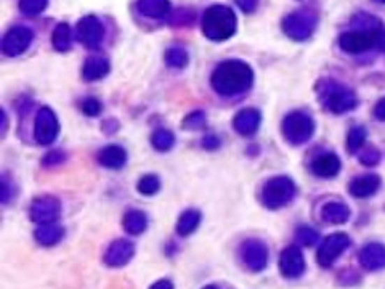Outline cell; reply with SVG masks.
I'll list each match as a JSON object with an SVG mask.
<instances>
[{
	"label": "cell",
	"mask_w": 385,
	"mask_h": 289,
	"mask_svg": "<svg viewBox=\"0 0 385 289\" xmlns=\"http://www.w3.org/2000/svg\"><path fill=\"white\" fill-rule=\"evenodd\" d=\"M252 71L242 61H225L215 69L212 85L221 95H235L251 87Z\"/></svg>",
	"instance_id": "6da1fadb"
},
{
	"label": "cell",
	"mask_w": 385,
	"mask_h": 289,
	"mask_svg": "<svg viewBox=\"0 0 385 289\" xmlns=\"http://www.w3.org/2000/svg\"><path fill=\"white\" fill-rule=\"evenodd\" d=\"M204 34L212 40H225L235 34L236 16L233 10L225 5H214L204 13Z\"/></svg>",
	"instance_id": "7a4b0ae2"
},
{
	"label": "cell",
	"mask_w": 385,
	"mask_h": 289,
	"mask_svg": "<svg viewBox=\"0 0 385 289\" xmlns=\"http://www.w3.org/2000/svg\"><path fill=\"white\" fill-rule=\"evenodd\" d=\"M294 193V184L289 179L278 177V179L268 181V185L263 188V202L270 209H278L287 205Z\"/></svg>",
	"instance_id": "3957f363"
},
{
	"label": "cell",
	"mask_w": 385,
	"mask_h": 289,
	"mask_svg": "<svg viewBox=\"0 0 385 289\" xmlns=\"http://www.w3.org/2000/svg\"><path fill=\"white\" fill-rule=\"evenodd\" d=\"M350 246V238L345 233H334L323 241L318 249V264L321 267H330L335 259Z\"/></svg>",
	"instance_id": "277c9868"
},
{
	"label": "cell",
	"mask_w": 385,
	"mask_h": 289,
	"mask_svg": "<svg viewBox=\"0 0 385 289\" xmlns=\"http://www.w3.org/2000/svg\"><path fill=\"white\" fill-rule=\"evenodd\" d=\"M284 133L292 143L307 142L313 133V121L303 112H294L286 117Z\"/></svg>",
	"instance_id": "5b68a950"
},
{
	"label": "cell",
	"mask_w": 385,
	"mask_h": 289,
	"mask_svg": "<svg viewBox=\"0 0 385 289\" xmlns=\"http://www.w3.org/2000/svg\"><path fill=\"white\" fill-rule=\"evenodd\" d=\"M379 31H351L340 36L339 45L344 52L361 53L376 44Z\"/></svg>",
	"instance_id": "8992f818"
},
{
	"label": "cell",
	"mask_w": 385,
	"mask_h": 289,
	"mask_svg": "<svg viewBox=\"0 0 385 289\" xmlns=\"http://www.w3.org/2000/svg\"><path fill=\"white\" fill-rule=\"evenodd\" d=\"M314 16L308 12H296L287 16L283 23L286 34L296 40H303L314 29Z\"/></svg>",
	"instance_id": "52a82bcc"
},
{
	"label": "cell",
	"mask_w": 385,
	"mask_h": 289,
	"mask_svg": "<svg viewBox=\"0 0 385 289\" xmlns=\"http://www.w3.org/2000/svg\"><path fill=\"white\" fill-rule=\"evenodd\" d=\"M242 260L249 270L260 272L267 267L268 262V251L262 241L259 239H249L242 244L241 251Z\"/></svg>",
	"instance_id": "ba28073f"
},
{
	"label": "cell",
	"mask_w": 385,
	"mask_h": 289,
	"mask_svg": "<svg viewBox=\"0 0 385 289\" xmlns=\"http://www.w3.org/2000/svg\"><path fill=\"white\" fill-rule=\"evenodd\" d=\"M324 103L334 112H345L355 108L356 98L354 92L347 90L342 85H329L326 94H324Z\"/></svg>",
	"instance_id": "9c48e42d"
},
{
	"label": "cell",
	"mask_w": 385,
	"mask_h": 289,
	"mask_svg": "<svg viewBox=\"0 0 385 289\" xmlns=\"http://www.w3.org/2000/svg\"><path fill=\"white\" fill-rule=\"evenodd\" d=\"M279 270L286 278H297L305 272V260L299 248L289 246L286 248L279 257Z\"/></svg>",
	"instance_id": "30bf717a"
},
{
	"label": "cell",
	"mask_w": 385,
	"mask_h": 289,
	"mask_svg": "<svg viewBox=\"0 0 385 289\" xmlns=\"http://www.w3.org/2000/svg\"><path fill=\"white\" fill-rule=\"evenodd\" d=\"M32 40V32L28 28H23V26H18V28H13L7 32L3 39V52L10 57H16L20 53H23L26 48L29 47Z\"/></svg>",
	"instance_id": "8fae6325"
},
{
	"label": "cell",
	"mask_w": 385,
	"mask_h": 289,
	"mask_svg": "<svg viewBox=\"0 0 385 289\" xmlns=\"http://www.w3.org/2000/svg\"><path fill=\"white\" fill-rule=\"evenodd\" d=\"M78 37L85 47L95 48L103 39V26L95 16H85L78 24Z\"/></svg>",
	"instance_id": "7c38bea8"
},
{
	"label": "cell",
	"mask_w": 385,
	"mask_h": 289,
	"mask_svg": "<svg viewBox=\"0 0 385 289\" xmlns=\"http://www.w3.org/2000/svg\"><path fill=\"white\" fill-rule=\"evenodd\" d=\"M59 217V205L52 200V198H43V200H37L31 209V218L36 223L45 225L57 222Z\"/></svg>",
	"instance_id": "4fadbf2b"
},
{
	"label": "cell",
	"mask_w": 385,
	"mask_h": 289,
	"mask_svg": "<svg viewBox=\"0 0 385 289\" xmlns=\"http://www.w3.org/2000/svg\"><path fill=\"white\" fill-rule=\"evenodd\" d=\"M58 132V124L55 119V114L50 110L43 108L39 116H37V122H36V135L37 140L41 143L47 144L55 140Z\"/></svg>",
	"instance_id": "5bb4252c"
},
{
	"label": "cell",
	"mask_w": 385,
	"mask_h": 289,
	"mask_svg": "<svg viewBox=\"0 0 385 289\" xmlns=\"http://www.w3.org/2000/svg\"><path fill=\"white\" fill-rule=\"evenodd\" d=\"M135 253L133 244L127 239H117L108 248L105 254V262L110 267H122L132 259Z\"/></svg>",
	"instance_id": "9a60e30c"
},
{
	"label": "cell",
	"mask_w": 385,
	"mask_h": 289,
	"mask_svg": "<svg viewBox=\"0 0 385 289\" xmlns=\"http://www.w3.org/2000/svg\"><path fill=\"white\" fill-rule=\"evenodd\" d=\"M360 262L366 270L385 269V246L384 244H368L361 249Z\"/></svg>",
	"instance_id": "2e32d148"
},
{
	"label": "cell",
	"mask_w": 385,
	"mask_h": 289,
	"mask_svg": "<svg viewBox=\"0 0 385 289\" xmlns=\"http://www.w3.org/2000/svg\"><path fill=\"white\" fill-rule=\"evenodd\" d=\"M379 185H381V179L377 175L368 174L351 181L350 193L356 198H368L379 190Z\"/></svg>",
	"instance_id": "e0dca14e"
},
{
	"label": "cell",
	"mask_w": 385,
	"mask_h": 289,
	"mask_svg": "<svg viewBox=\"0 0 385 289\" xmlns=\"http://www.w3.org/2000/svg\"><path fill=\"white\" fill-rule=\"evenodd\" d=\"M312 170L319 177H334L340 170V161L335 154H323L313 161Z\"/></svg>",
	"instance_id": "ac0fdd59"
},
{
	"label": "cell",
	"mask_w": 385,
	"mask_h": 289,
	"mask_svg": "<svg viewBox=\"0 0 385 289\" xmlns=\"http://www.w3.org/2000/svg\"><path fill=\"white\" fill-rule=\"evenodd\" d=\"M63 228L57 222L45 223L36 230V239L43 246H53L63 238Z\"/></svg>",
	"instance_id": "d6986e66"
},
{
	"label": "cell",
	"mask_w": 385,
	"mask_h": 289,
	"mask_svg": "<svg viewBox=\"0 0 385 289\" xmlns=\"http://www.w3.org/2000/svg\"><path fill=\"white\" fill-rule=\"evenodd\" d=\"M169 0H138V10L148 18H162L169 13Z\"/></svg>",
	"instance_id": "ffe728a7"
},
{
	"label": "cell",
	"mask_w": 385,
	"mask_h": 289,
	"mask_svg": "<svg viewBox=\"0 0 385 289\" xmlns=\"http://www.w3.org/2000/svg\"><path fill=\"white\" fill-rule=\"evenodd\" d=\"M321 217L328 223H344L349 221L350 211L342 202H329V205L323 207Z\"/></svg>",
	"instance_id": "44dd1931"
},
{
	"label": "cell",
	"mask_w": 385,
	"mask_h": 289,
	"mask_svg": "<svg viewBox=\"0 0 385 289\" xmlns=\"http://www.w3.org/2000/svg\"><path fill=\"white\" fill-rule=\"evenodd\" d=\"M110 71V64L103 57H90L84 64V77L95 80L105 76Z\"/></svg>",
	"instance_id": "7402d4cb"
},
{
	"label": "cell",
	"mask_w": 385,
	"mask_h": 289,
	"mask_svg": "<svg viewBox=\"0 0 385 289\" xmlns=\"http://www.w3.org/2000/svg\"><path fill=\"white\" fill-rule=\"evenodd\" d=\"M235 126L241 133L249 135V133H252L259 127V112L254 110H246L240 112V114L236 116Z\"/></svg>",
	"instance_id": "603a6c76"
},
{
	"label": "cell",
	"mask_w": 385,
	"mask_h": 289,
	"mask_svg": "<svg viewBox=\"0 0 385 289\" xmlns=\"http://www.w3.org/2000/svg\"><path fill=\"white\" fill-rule=\"evenodd\" d=\"M124 228L130 235H140L146 228V216L140 211H130L124 217Z\"/></svg>",
	"instance_id": "cb8c5ba5"
},
{
	"label": "cell",
	"mask_w": 385,
	"mask_h": 289,
	"mask_svg": "<svg viewBox=\"0 0 385 289\" xmlns=\"http://www.w3.org/2000/svg\"><path fill=\"white\" fill-rule=\"evenodd\" d=\"M100 163L108 168H121L126 163V153L119 147H108L100 153Z\"/></svg>",
	"instance_id": "d4e9b609"
},
{
	"label": "cell",
	"mask_w": 385,
	"mask_h": 289,
	"mask_svg": "<svg viewBox=\"0 0 385 289\" xmlns=\"http://www.w3.org/2000/svg\"><path fill=\"white\" fill-rule=\"evenodd\" d=\"M199 222H201V214L198 211H187L180 217V221H178V225H177L178 235H182V237H188L189 233L196 230Z\"/></svg>",
	"instance_id": "484cf974"
},
{
	"label": "cell",
	"mask_w": 385,
	"mask_h": 289,
	"mask_svg": "<svg viewBox=\"0 0 385 289\" xmlns=\"http://www.w3.org/2000/svg\"><path fill=\"white\" fill-rule=\"evenodd\" d=\"M53 45L57 50L66 52L71 48V29L68 24H58L53 32Z\"/></svg>",
	"instance_id": "4316f807"
},
{
	"label": "cell",
	"mask_w": 385,
	"mask_h": 289,
	"mask_svg": "<svg viewBox=\"0 0 385 289\" xmlns=\"http://www.w3.org/2000/svg\"><path fill=\"white\" fill-rule=\"evenodd\" d=\"M47 2L48 0H20V8L23 13L34 16L47 7Z\"/></svg>",
	"instance_id": "83f0119b"
},
{
	"label": "cell",
	"mask_w": 385,
	"mask_h": 289,
	"mask_svg": "<svg viewBox=\"0 0 385 289\" xmlns=\"http://www.w3.org/2000/svg\"><path fill=\"white\" fill-rule=\"evenodd\" d=\"M166 60H167V63L170 64V66L182 68L188 63V55H187V52L183 50V48H170V50L167 52Z\"/></svg>",
	"instance_id": "f1b7e54d"
},
{
	"label": "cell",
	"mask_w": 385,
	"mask_h": 289,
	"mask_svg": "<svg viewBox=\"0 0 385 289\" xmlns=\"http://www.w3.org/2000/svg\"><path fill=\"white\" fill-rule=\"evenodd\" d=\"M366 140V132L363 127L351 128L349 133V149L350 151H356L358 148H361V144Z\"/></svg>",
	"instance_id": "f546056e"
},
{
	"label": "cell",
	"mask_w": 385,
	"mask_h": 289,
	"mask_svg": "<svg viewBox=\"0 0 385 289\" xmlns=\"http://www.w3.org/2000/svg\"><path fill=\"white\" fill-rule=\"evenodd\" d=\"M297 239H299L300 244L303 246H313L318 239V233L308 227H302L297 230Z\"/></svg>",
	"instance_id": "4dcf8cb0"
},
{
	"label": "cell",
	"mask_w": 385,
	"mask_h": 289,
	"mask_svg": "<svg viewBox=\"0 0 385 289\" xmlns=\"http://www.w3.org/2000/svg\"><path fill=\"white\" fill-rule=\"evenodd\" d=\"M138 190L142 193H145V195H153V193H156L157 190H159V180H157L156 177H153V175L145 177V179L140 181Z\"/></svg>",
	"instance_id": "1f68e13d"
},
{
	"label": "cell",
	"mask_w": 385,
	"mask_h": 289,
	"mask_svg": "<svg viewBox=\"0 0 385 289\" xmlns=\"http://www.w3.org/2000/svg\"><path fill=\"white\" fill-rule=\"evenodd\" d=\"M172 142H173V137L170 135L169 132H166V131L156 132V135L153 137L154 147H156V148H159V149H167V148H170Z\"/></svg>",
	"instance_id": "d6a6232c"
},
{
	"label": "cell",
	"mask_w": 385,
	"mask_h": 289,
	"mask_svg": "<svg viewBox=\"0 0 385 289\" xmlns=\"http://www.w3.org/2000/svg\"><path fill=\"white\" fill-rule=\"evenodd\" d=\"M84 111H85V114L94 116V114H96V112H100V103L94 98L87 100L84 103Z\"/></svg>",
	"instance_id": "836d02e7"
},
{
	"label": "cell",
	"mask_w": 385,
	"mask_h": 289,
	"mask_svg": "<svg viewBox=\"0 0 385 289\" xmlns=\"http://www.w3.org/2000/svg\"><path fill=\"white\" fill-rule=\"evenodd\" d=\"M238 5L244 10V12H252L257 7V0H236Z\"/></svg>",
	"instance_id": "e575fe53"
},
{
	"label": "cell",
	"mask_w": 385,
	"mask_h": 289,
	"mask_svg": "<svg viewBox=\"0 0 385 289\" xmlns=\"http://www.w3.org/2000/svg\"><path fill=\"white\" fill-rule=\"evenodd\" d=\"M374 114H376L381 121H385V98L379 101L376 110H374Z\"/></svg>",
	"instance_id": "d590c367"
},
{
	"label": "cell",
	"mask_w": 385,
	"mask_h": 289,
	"mask_svg": "<svg viewBox=\"0 0 385 289\" xmlns=\"http://www.w3.org/2000/svg\"><path fill=\"white\" fill-rule=\"evenodd\" d=\"M151 289H173L172 283L167 281V280H162V281H157L156 285H153V288Z\"/></svg>",
	"instance_id": "8d00e7d4"
},
{
	"label": "cell",
	"mask_w": 385,
	"mask_h": 289,
	"mask_svg": "<svg viewBox=\"0 0 385 289\" xmlns=\"http://www.w3.org/2000/svg\"><path fill=\"white\" fill-rule=\"evenodd\" d=\"M205 289H219V288H215V286H208Z\"/></svg>",
	"instance_id": "74e56055"
},
{
	"label": "cell",
	"mask_w": 385,
	"mask_h": 289,
	"mask_svg": "<svg viewBox=\"0 0 385 289\" xmlns=\"http://www.w3.org/2000/svg\"><path fill=\"white\" fill-rule=\"evenodd\" d=\"M377 2H381V3H385V0H377Z\"/></svg>",
	"instance_id": "f35d334b"
}]
</instances>
